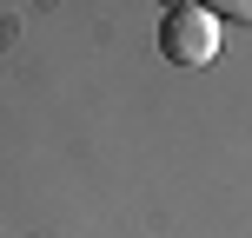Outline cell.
<instances>
[{
	"label": "cell",
	"instance_id": "cell-1",
	"mask_svg": "<svg viewBox=\"0 0 252 238\" xmlns=\"http://www.w3.org/2000/svg\"><path fill=\"white\" fill-rule=\"evenodd\" d=\"M159 53H166L173 66H206V60H219V20H213V7H173L166 26H159Z\"/></svg>",
	"mask_w": 252,
	"mask_h": 238
},
{
	"label": "cell",
	"instance_id": "cell-2",
	"mask_svg": "<svg viewBox=\"0 0 252 238\" xmlns=\"http://www.w3.org/2000/svg\"><path fill=\"white\" fill-rule=\"evenodd\" d=\"M213 20H239V26H252V0H213Z\"/></svg>",
	"mask_w": 252,
	"mask_h": 238
},
{
	"label": "cell",
	"instance_id": "cell-3",
	"mask_svg": "<svg viewBox=\"0 0 252 238\" xmlns=\"http://www.w3.org/2000/svg\"><path fill=\"white\" fill-rule=\"evenodd\" d=\"M173 7H199V0H166V13H173Z\"/></svg>",
	"mask_w": 252,
	"mask_h": 238
}]
</instances>
